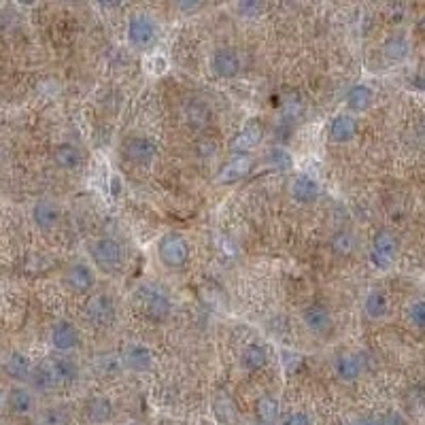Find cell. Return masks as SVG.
<instances>
[{
	"mask_svg": "<svg viewBox=\"0 0 425 425\" xmlns=\"http://www.w3.org/2000/svg\"><path fill=\"white\" fill-rule=\"evenodd\" d=\"M89 253H92V260L96 262V266L106 275L119 272L121 266H123V258H126L123 247L115 238H109V236L94 241L92 247H89Z\"/></svg>",
	"mask_w": 425,
	"mask_h": 425,
	"instance_id": "1",
	"label": "cell"
},
{
	"mask_svg": "<svg viewBox=\"0 0 425 425\" xmlns=\"http://www.w3.org/2000/svg\"><path fill=\"white\" fill-rule=\"evenodd\" d=\"M136 296H138L143 313L151 321H166L170 317V313H172V300L158 285H140L138 292H136Z\"/></svg>",
	"mask_w": 425,
	"mask_h": 425,
	"instance_id": "2",
	"label": "cell"
},
{
	"mask_svg": "<svg viewBox=\"0 0 425 425\" xmlns=\"http://www.w3.org/2000/svg\"><path fill=\"white\" fill-rule=\"evenodd\" d=\"M158 258L166 268H183L189 260V245L179 232H168L158 243Z\"/></svg>",
	"mask_w": 425,
	"mask_h": 425,
	"instance_id": "3",
	"label": "cell"
},
{
	"mask_svg": "<svg viewBox=\"0 0 425 425\" xmlns=\"http://www.w3.org/2000/svg\"><path fill=\"white\" fill-rule=\"evenodd\" d=\"M158 40V23L147 13H136L128 21V43L136 49H149Z\"/></svg>",
	"mask_w": 425,
	"mask_h": 425,
	"instance_id": "4",
	"label": "cell"
},
{
	"mask_svg": "<svg viewBox=\"0 0 425 425\" xmlns=\"http://www.w3.org/2000/svg\"><path fill=\"white\" fill-rule=\"evenodd\" d=\"M398 238L392 230H379L372 238V249H370V262L381 268L387 270L394 266L396 258H398Z\"/></svg>",
	"mask_w": 425,
	"mask_h": 425,
	"instance_id": "5",
	"label": "cell"
},
{
	"mask_svg": "<svg viewBox=\"0 0 425 425\" xmlns=\"http://www.w3.org/2000/svg\"><path fill=\"white\" fill-rule=\"evenodd\" d=\"M85 317L96 328H109L115 321V302L109 294H92L85 302Z\"/></svg>",
	"mask_w": 425,
	"mask_h": 425,
	"instance_id": "6",
	"label": "cell"
},
{
	"mask_svg": "<svg viewBox=\"0 0 425 425\" xmlns=\"http://www.w3.org/2000/svg\"><path fill=\"white\" fill-rule=\"evenodd\" d=\"M262 138H264V128H262V123L260 121H247L241 130H238V134L230 140V151L232 153H236V155H247L249 151H253L260 143H262Z\"/></svg>",
	"mask_w": 425,
	"mask_h": 425,
	"instance_id": "7",
	"label": "cell"
},
{
	"mask_svg": "<svg viewBox=\"0 0 425 425\" xmlns=\"http://www.w3.org/2000/svg\"><path fill=\"white\" fill-rule=\"evenodd\" d=\"M79 341H81V334H79L77 326L70 324V321H57L51 328L49 343H51V347L57 353H70V351H74L79 347Z\"/></svg>",
	"mask_w": 425,
	"mask_h": 425,
	"instance_id": "8",
	"label": "cell"
},
{
	"mask_svg": "<svg viewBox=\"0 0 425 425\" xmlns=\"http://www.w3.org/2000/svg\"><path fill=\"white\" fill-rule=\"evenodd\" d=\"M123 155L134 164H151L158 155V145L149 136H132L123 143Z\"/></svg>",
	"mask_w": 425,
	"mask_h": 425,
	"instance_id": "9",
	"label": "cell"
},
{
	"mask_svg": "<svg viewBox=\"0 0 425 425\" xmlns=\"http://www.w3.org/2000/svg\"><path fill=\"white\" fill-rule=\"evenodd\" d=\"M211 66H213V70L219 77L234 79L241 72V68H243V60H241V55H238L236 49H232V47H219L213 53V57H211Z\"/></svg>",
	"mask_w": 425,
	"mask_h": 425,
	"instance_id": "10",
	"label": "cell"
},
{
	"mask_svg": "<svg viewBox=\"0 0 425 425\" xmlns=\"http://www.w3.org/2000/svg\"><path fill=\"white\" fill-rule=\"evenodd\" d=\"M302 321H304V326H307L313 334H317V336L330 334L332 328H334L332 313H330L328 307H324V304H311V307H307L304 313H302Z\"/></svg>",
	"mask_w": 425,
	"mask_h": 425,
	"instance_id": "11",
	"label": "cell"
},
{
	"mask_svg": "<svg viewBox=\"0 0 425 425\" xmlns=\"http://www.w3.org/2000/svg\"><path fill=\"white\" fill-rule=\"evenodd\" d=\"M123 366L132 372H147L153 366V353L147 345L143 343H132L123 349L121 353Z\"/></svg>",
	"mask_w": 425,
	"mask_h": 425,
	"instance_id": "12",
	"label": "cell"
},
{
	"mask_svg": "<svg viewBox=\"0 0 425 425\" xmlns=\"http://www.w3.org/2000/svg\"><path fill=\"white\" fill-rule=\"evenodd\" d=\"M253 168V160L251 155H236L234 160H230L215 177L217 183L230 185V183H238L241 179H245Z\"/></svg>",
	"mask_w": 425,
	"mask_h": 425,
	"instance_id": "13",
	"label": "cell"
},
{
	"mask_svg": "<svg viewBox=\"0 0 425 425\" xmlns=\"http://www.w3.org/2000/svg\"><path fill=\"white\" fill-rule=\"evenodd\" d=\"M66 283L74 294H85L92 292L96 285V275L94 270L85 264V262H77L68 268L66 272Z\"/></svg>",
	"mask_w": 425,
	"mask_h": 425,
	"instance_id": "14",
	"label": "cell"
},
{
	"mask_svg": "<svg viewBox=\"0 0 425 425\" xmlns=\"http://www.w3.org/2000/svg\"><path fill=\"white\" fill-rule=\"evenodd\" d=\"M292 198L302 204H311L319 198V183L311 175H296L289 183Z\"/></svg>",
	"mask_w": 425,
	"mask_h": 425,
	"instance_id": "15",
	"label": "cell"
},
{
	"mask_svg": "<svg viewBox=\"0 0 425 425\" xmlns=\"http://www.w3.org/2000/svg\"><path fill=\"white\" fill-rule=\"evenodd\" d=\"M55 379L60 385H72L77 379H79V366L72 358H68L66 353H57V355H51L47 358Z\"/></svg>",
	"mask_w": 425,
	"mask_h": 425,
	"instance_id": "16",
	"label": "cell"
},
{
	"mask_svg": "<svg viewBox=\"0 0 425 425\" xmlns=\"http://www.w3.org/2000/svg\"><path fill=\"white\" fill-rule=\"evenodd\" d=\"M358 119L353 115H347V113H341L336 115L332 121H330V138L334 143H349L355 138L358 134Z\"/></svg>",
	"mask_w": 425,
	"mask_h": 425,
	"instance_id": "17",
	"label": "cell"
},
{
	"mask_svg": "<svg viewBox=\"0 0 425 425\" xmlns=\"http://www.w3.org/2000/svg\"><path fill=\"white\" fill-rule=\"evenodd\" d=\"M32 221L38 230H51L60 221V206L51 200H38L32 209Z\"/></svg>",
	"mask_w": 425,
	"mask_h": 425,
	"instance_id": "18",
	"label": "cell"
},
{
	"mask_svg": "<svg viewBox=\"0 0 425 425\" xmlns=\"http://www.w3.org/2000/svg\"><path fill=\"white\" fill-rule=\"evenodd\" d=\"M334 372L343 383H353L362 375V358L355 353H341L334 362Z\"/></svg>",
	"mask_w": 425,
	"mask_h": 425,
	"instance_id": "19",
	"label": "cell"
},
{
	"mask_svg": "<svg viewBox=\"0 0 425 425\" xmlns=\"http://www.w3.org/2000/svg\"><path fill=\"white\" fill-rule=\"evenodd\" d=\"M4 372L9 375V379L13 381H30L32 372H34V366L30 362L28 355L19 353V351H13L6 360H4Z\"/></svg>",
	"mask_w": 425,
	"mask_h": 425,
	"instance_id": "20",
	"label": "cell"
},
{
	"mask_svg": "<svg viewBox=\"0 0 425 425\" xmlns=\"http://www.w3.org/2000/svg\"><path fill=\"white\" fill-rule=\"evenodd\" d=\"M28 383H30V390L38 392V394H49L55 387H60V383H57V379H55V375H53V370H51L47 360L40 362L38 366H34V372H32Z\"/></svg>",
	"mask_w": 425,
	"mask_h": 425,
	"instance_id": "21",
	"label": "cell"
},
{
	"mask_svg": "<svg viewBox=\"0 0 425 425\" xmlns=\"http://www.w3.org/2000/svg\"><path fill=\"white\" fill-rule=\"evenodd\" d=\"M6 407L13 415H30L34 411L36 402H34V396H32L30 390L15 385L6 394Z\"/></svg>",
	"mask_w": 425,
	"mask_h": 425,
	"instance_id": "22",
	"label": "cell"
},
{
	"mask_svg": "<svg viewBox=\"0 0 425 425\" xmlns=\"http://www.w3.org/2000/svg\"><path fill=\"white\" fill-rule=\"evenodd\" d=\"M268 364V351L260 343H251L241 353V368L247 372H258Z\"/></svg>",
	"mask_w": 425,
	"mask_h": 425,
	"instance_id": "23",
	"label": "cell"
},
{
	"mask_svg": "<svg viewBox=\"0 0 425 425\" xmlns=\"http://www.w3.org/2000/svg\"><path fill=\"white\" fill-rule=\"evenodd\" d=\"M85 413H87V419H89L92 424L102 425V424H109V421L113 419L115 409H113V402H111L109 398H104V396H96V398H89V400H87V404H85Z\"/></svg>",
	"mask_w": 425,
	"mask_h": 425,
	"instance_id": "24",
	"label": "cell"
},
{
	"mask_svg": "<svg viewBox=\"0 0 425 425\" xmlns=\"http://www.w3.org/2000/svg\"><path fill=\"white\" fill-rule=\"evenodd\" d=\"M92 366H94V372L100 377H117L123 368V358L115 351H104L94 358Z\"/></svg>",
	"mask_w": 425,
	"mask_h": 425,
	"instance_id": "25",
	"label": "cell"
},
{
	"mask_svg": "<svg viewBox=\"0 0 425 425\" xmlns=\"http://www.w3.org/2000/svg\"><path fill=\"white\" fill-rule=\"evenodd\" d=\"M81 151L70 145V143H62L60 147H55L53 151V162L62 168V170H74L81 166Z\"/></svg>",
	"mask_w": 425,
	"mask_h": 425,
	"instance_id": "26",
	"label": "cell"
},
{
	"mask_svg": "<svg viewBox=\"0 0 425 425\" xmlns=\"http://www.w3.org/2000/svg\"><path fill=\"white\" fill-rule=\"evenodd\" d=\"M372 98H375L372 89H370L368 85H364V83H358V85H353V87L347 92V104H349V109L355 111V113L368 111L370 104H372Z\"/></svg>",
	"mask_w": 425,
	"mask_h": 425,
	"instance_id": "27",
	"label": "cell"
},
{
	"mask_svg": "<svg viewBox=\"0 0 425 425\" xmlns=\"http://www.w3.org/2000/svg\"><path fill=\"white\" fill-rule=\"evenodd\" d=\"M409 51H411V43L402 34L387 38L383 45V55L387 57V62H402V60H407Z\"/></svg>",
	"mask_w": 425,
	"mask_h": 425,
	"instance_id": "28",
	"label": "cell"
},
{
	"mask_svg": "<svg viewBox=\"0 0 425 425\" xmlns=\"http://www.w3.org/2000/svg\"><path fill=\"white\" fill-rule=\"evenodd\" d=\"M387 309H390V302H387V296H385L381 289H372V292L366 296L364 311H366L368 319H372V321L383 319V317L387 315Z\"/></svg>",
	"mask_w": 425,
	"mask_h": 425,
	"instance_id": "29",
	"label": "cell"
},
{
	"mask_svg": "<svg viewBox=\"0 0 425 425\" xmlns=\"http://www.w3.org/2000/svg\"><path fill=\"white\" fill-rule=\"evenodd\" d=\"M330 247L336 255H343V258H349L355 253L358 249V236L349 230H341L336 232L332 238H330Z\"/></svg>",
	"mask_w": 425,
	"mask_h": 425,
	"instance_id": "30",
	"label": "cell"
},
{
	"mask_svg": "<svg viewBox=\"0 0 425 425\" xmlns=\"http://www.w3.org/2000/svg\"><path fill=\"white\" fill-rule=\"evenodd\" d=\"M255 411H258V417H260V421L264 425H275L277 419H279V402L272 396L260 398Z\"/></svg>",
	"mask_w": 425,
	"mask_h": 425,
	"instance_id": "31",
	"label": "cell"
},
{
	"mask_svg": "<svg viewBox=\"0 0 425 425\" xmlns=\"http://www.w3.org/2000/svg\"><path fill=\"white\" fill-rule=\"evenodd\" d=\"M213 409H215L217 419L223 421V424H232V421L236 419V407H234V402H232L226 394H219V396L215 398Z\"/></svg>",
	"mask_w": 425,
	"mask_h": 425,
	"instance_id": "32",
	"label": "cell"
},
{
	"mask_svg": "<svg viewBox=\"0 0 425 425\" xmlns=\"http://www.w3.org/2000/svg\"><path fill=\"white\" fill-rule=\"evenodd\" d=\"M70 424V411L66 407H49L43 415L38 425H68Z\"/></svg>",
	"mask_w": 425,
	"mask_h": 425,
	"instance_id": "33",
	"label": "cell"
},
{
	"mask_svg": "<svg viewBox=\"0 0 425 425\" xmlns=\"http://www.w3.org/2000/svg\"><path fill=\"white\" fill-rule=\"evenodd\" d=\"M185 117H187V123L194 126V128H202L209 123V109L200 102H192L187 109H185Z\"/></svg>",
	"mask_w": 425,
	"mask_h": 425,
	"instance_id": "34",
	"label": "cell"
},
{
	"mask_svg": "<svg viewBox=\"0 0 425 425\" xmlns=\"http://www.w3.org/2000/svg\"><path fill=\"white\" fill-rule=\"evenodd\" d=\"M268 164H272L277 170H289L294 162H292L289 151H285L281 147H275V149L268 151Z\"/></svg>",
	"mask_w": 425,
	"mask_h": 425,
	"instance_id": "35",
	"label": "cell"
},
{
	"mask_svg": "<svg viewBox=\"0 0 425 425\" xmlns=\"http://www.w3.org/2000/svg\"><path fill=\"white\" fill-rule=\"evenodd\" d=\"M409 321L419 328V330H425V300H415L411 307H409Z\"/></svg>",
	"mask_w": 425,
	"mask_h": 425,
	"instance_id": "36",
	"label": "cell"
},
{
	"mask_svg": "<svg viewBox=\"0 0 425 425\" xmlns=\"http://www.w3.org/2000/svg\"><path fill=\"white\" fill-rule=\"evenodd\" d=\"M281 425H313V419H311V415L304 413V411H294V413H289V415L283 419V424Z\"/></svg>",
	"mask_w": 425,
	"mask_h": 425,
	"instance_id": "37",
	"label": "cell"
},
{
	"mask_svg": "<svg viewBox=\"0 0 425 425\" xmlns=\"http://www.w3.org/2000/svg\"><path fill=\"white\" fill-rule=\"evenodd\" d=\"M381 425H409V419L400 413V411H387L381 419H379Z\"/></svg>",
	"mask_w": 425,
	"mask_h": 425,
	"instance_id": "38",
	"label": "cell"
},
{
	"mask_svg": "<svg viewBox=\"0 0 425 425\" xmlns=\"http://www.w3.org/2000/svg\"><path fill=\"white\" fill-rule=\"evenodd\" d=\"M238 11L243 13V17H255L262 11V4H258V2H243V4H238Z\"/></svg>",
	"mask_w": 425,
	"mask_h": 425,
	"instance_id": "39",
	"label": "cell"
},
{
	"mask_svg": "<svg viewBox=\"0 0 425 425\" xmlns=\"http://www.w3.org/2000/svg\"><path fill=\"white\" fill-rule=\"evenodd\" d=\"M351 425H381L379 419H372V417H362V419H355Z\"/></svg>",
	"mask_w": 425,
	"mask_h": 425,
	"instance_id": "40",
	"label": "cell"
},
{
	"mask_svg": "<svg viewBox=\"0 0 425 425\" xmlns=\"http://www.w3.org/2000/svg\"><path fill=\"white\" fill-rule=\"evenodd\" d=\"M111 192H113V196H117V194L121 192V181H119L117 177H113V187H111Z\"/></svg>",
	"mask_w": 425,
	"mask_h": 425,
	"instance_id": "41",
	"label": "cell"
},
{
	"mask_svg": "<svg viewBox=\"0 0 425 425\" xmlns=\"http://www.w3.org/2000/svg\"><path fill=\"white\" fill-rule=\"evenodd\" d=\"M200 4H179V9H183V11H194V9H198Z\"/></svg>",
	"mask_w": 425,
	"mask_h": 425,
	"instance_id": "42",
	"label": "cell"
}]
</instances>
